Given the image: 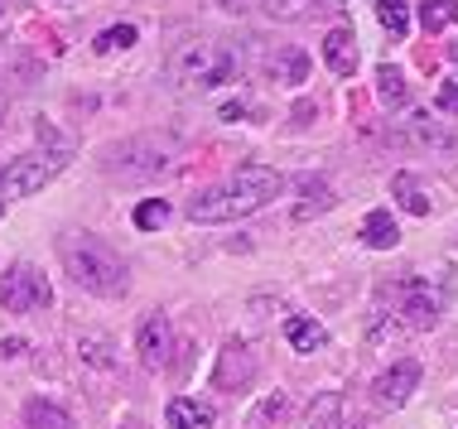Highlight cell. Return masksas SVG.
Returning a JSON list of instances; mask_svg holds the SVG:
<instances>
[{"label":"cell","mask_w":458,"mask_h":429,"mask_svg":"<svg viewBox=\"0 0 458 429\" xmlns=\"http://www.w3.org/2000/svg\"><path fill=\"white\" fill-rule=\"evenodd\" d=\"M284 193V174L280 169H266V164H242L232 179L203 189L198 198H189V217L193 223H237V217H251L261 213L270 198Z\"/></svg>","instance_id":"cell-1"},{"label":"cell","mask_w":458,"mask_h":429,"mask_svg":"<svg viewBox=\"0 0 458 429\" xmlns=\"http://www.w3.org/2000/svg\"><path fill=\"white\" fill-rule=\"evenodd\" d=\"M58 256H64V271L72 275V285L88 290V294L116 299V294H126V285H131L126 261H121L106 241L88 237V231H72V237H64V241H58Z\"/></svg>","instance_id":"cell-2"},{"label":"cell","mask_w":458,"mask_h":429,"mask_svg":"<svg viewBox=\"0 0 458 429\" xmlns=\"http://www.w3.org/2000/svg\"><path fill=\"white\" fill-rule=\"evenodd\" d=\"M237 68H242L237 48H222V44H183L169 58V72L183 88H222L227 78H237Z\"/></svg>","instance_id":"cell-3"},{"label":"cell","mask_w":458,"mask_h":429,"mask_svg":"<svg viewBox=\"0 0 458 429\" xmlns=\"http://www.w3.org/2000/svg\"><path fill=\"white\" fill-rule=\"evenodd\" d=\"M68 169V150H39V155H20L0 169V193L5 198H30L44 183H54Z\"/></svg>","instance_id":"cell-4"},{"label":"cell","mask_w":458,"mask_h":429,"mask_svg":"<svg viewBox=\"0 0 458 429\" xmlns=\"http://www.w3.org/2000/svg\"><path fill=\"white\" fill-rule=\"evenodd\" d=\"M0 304H5V314H34V309H48V304H54V285L44 280L39 265L20 261V265H10V271L0 275Z\"/></svg>","instance_id":"cell-5"},{"label":"cell","mask_w":458,"mask_h":429,"mask_svg":"<svg viewBox=\"0 0 458 429\" xmlns=\"http://www.w3.org/2000/svg\"><path fill=\"white\" fill-rule=\"evenodd\" d=\"M169 159H174L169 140H126L106 150V169H116L126 179H150L159 169H169Z\"/></svg>","instance_id":"cell-6"},{"label":"cell","mask_w":458,"mask_h":429,"mask_svg":"<svg viewBox=\"0 0 458 429\" xmlns=\"http://www.w3.org/2000/svg\"><path fill=\"white\" fill-rule=\"evenodd\" d=\"M251 382H256V352L242 338H227L217 352V366H213V386L217 391H246Z\"/></svg>","instance_id":"cell-7"},{"label":"cell","mask_w":458,"mask_h":429,"mask_svg":"<svg viewBox=\"0 0 458 429\" xmlns=\"http://www.w3.org/2000/svg\"><path fill=\"white\" fill-rule=\"evenodd\" d=\"M135 352H140L145 372L169 366V352H174V328H169L165 314H145L140 318V328H135Z\"/></svg>","instance_id":"cell-8"},{"label":"cell","mask_w":458,"mask_h":429,"mask_svg":"<svg viewBox=\"0 0 458 429\" xmlns=\"http://www.w3.org/2000/svg\"><path fill=\"white\" fill-rule=\"evenodd\" d=\"M395 314H401V328H411V333H425V328H435L439 318V294L425 285V280H411V285L401 290V304H395Z\"/></svg>","instance_id":"cell-9"},{"label":"cell","mask_w":458,"mask_h":429,"mask_svg":"<svg viewBox=\"0 0 458 429\" xmlns=\"http://www.w3.org/2000/svg\"><path fill=\"white\" fill-rule=\"evenodd\" d=\"M415 386H420V362L405 358V362H395L391 372H381L377 382H371V400H377L381 410H401Z\"/></svg>","instance_id":"cell-10"},{"label":"cell","mask_w":458,"mask_h":429,"mask_svg":"<svg viewBox=\"0 0 458 429\" xmlns=\"http://www.w3.org/2000/svg\"><path fill=\"white\" fill-rule=\"evenodd\" d=\"M324 63L333 68V78H352L357 72V34L352 29H328L324 34Z\"/></svg>","instance_id":"cell-11"},{"label":"cell","mask_w":458,"mask_h":429,"mask_svg":"<svg viewBox=\"0 0 458 429\" xmlns=\"http://www.w3.org/2000/svg\"><path fill=\"white\" fill-rule=\"evenodd\" d=\"M284 342L294 352H324L328 348V328L318 318H304V314H290L284 318Z\"/></svg>","instance_id":"cell-12"},{"label":"cell","mask_w":458,"mask_h":429,"mask_svg":"<svg viewBox=\"0 0 458 429\" xmlns=\"http://www.w3.org/2000/svg\"><path fill=\"white\" fill-rule=\"evenodd\" d=\"M165 425L169 429H213L217 415H213V406H198V400H189V396H174L169 410H165Z\"/></svg>","instance_id":"cell-13"},{"label":"cell","mask_w":458,"mask_h":429,"mask_svg":"<svg viewBox=\"0 0 458 429\" xmlns=\"http://www.w3.org/2000/svg\"><path fill=\"white\" fill-rule=\"evenodd\" d=\"M391 198L401 203L411 217H429V207H435V203H429V193H425V183H420L415 174H405V169H401V174H391Z\"/></svg>","instance_id":"cell-14"},{"label":"cell","mask_w":458,"mask_h":429,"mask_svg":"<svg viewBox=\"0 0 458 429\" xmlns=\"http://www.w3.org/2000/svg\"><path fill=\"white\" fill-rule=\"evenodd\" d=\"M362 241H367L371 251H391L395 241H401V227L391 223L386 207H371V213L362 217Z\"/></svg>","instance_id":"cell-15"},{"label":"cell","mask_w":458,"mask_h":429,"mask_svg":"<svg viewBox=\"0 0 458 429\" xmlns=\"http://www.w3.org/2000/svg\"><path fill=\"white\" fill-rule=\"evenodd\" d=\"M338 0H261L266 20H280V24H294V20H309L314 10H333Z\"/></svg>","instance_id":"cell-16"},{"label":"cell","mask_w":458,"mask_h":429,"mask_svg":"<svg viewBox=\"0 0 458 429\" xmlns=\"http://www.w3.org/2000/svg\"><path fill=\"white\" fill-rule=\"evenodd\" d=\"M333 207V189L324 179H304V189H300V203H294V223H309V217H318V213H328Z\"/></svg>","instance_id":"cell-17"},{"label":"cell","mask_w":458,"mask_h":429,"mask_svg":"<svg viewBox=\"0 0 458 429\" xmlns=\"http://www.w3.org/2000/svg\"><path fill=\"white\" fill-rule=\"evenodd\" d=\"M24 429H72V415L54 400H30L24 406Z\"/></svg>","instance_id":"cell-18"},{"label":"cell","mask_w":458,"mask_h":429,"mask_svg":"<svg viewBox=\"0 0 458 429\" xmlns=\"http://www.w3.org/2000/svg\"><path fill=\"white\" fill-rule=\"evenodd\" d=\"M266 72L276 82H304L309 78V54H304V48H284V54H276L266 63Z\"/></svg>","instance_id":"cell-19"},{"label":"cell","mask_w":458,"mask_h":429,"mask_svg":"<svg viewBox=\"0 0 458 429\" xmlns=\"http://www.w3.org/2000/svg\"><path fill=\"white\" fill-rule=\"evenodd\" d=\"M377 97L386 106H405V102H411V82H405V72L391 68V63H381L377 68Z\"/></svg>","instance_id":"cell-20"},{"label":"cell","mask_w":458,"mask_h":429,"mask_svg":"<svg viewBox=\"0 0 458 429\" xmlns=\"http://www.w3.org/2000/svg\"><path fill=\"white\" fill-rule=\"evenodd\" d=\"M420 24H425V34L458 24V0H420Z\"/></svg>","instance_id":"cell-21"},{"label":"cell","mask_w":458,"mask_h":429,"mask_svg":"<svg viewBox=\"0 0 458 429\" xmlns=\"http://www.w3.org/2000/svg\"><path fill=\"white\" fill-rule=\"evenodd\" d=\"M377 20L391 39H405V34H411V10H405V0H377Z\"/></svg>","instance_id":"cell-22"},{"label":"cell","mask_w":458,"mask_h":429,"mask_svg":"<svg viewBox=\"0 0 458 429\" xmlns=\"http://www.w3.org/2000/svg\"><path fill=\"white\" fill-rule=\"evenodd\" d=\"M78 358L88 362V366H97V372H111V366H116V358H111V342L102 333H82L78 338Z\"/></svg>","instance_id":"cell-23"},{"label":"cell","mask_w":458,"mask_h":429,"mask_svg":"<svg viewBox=\"0 0 458 429\" xmlns=\"http://www.w3.org/2000/svg\"><path fill=\"white\" fill-rule=\"evenodd\" d=\"M135 39H140V29H135V24H111V29H102L92 39V48H97V54H121V48H131Z\"/></svg>","instance_id":"cell-24"},{"label":"cell","mask_w":458,"mask_h":429,"mask_svg":"<svg viewBox=\"0 0 458 429\" xmlns=\"http://www.w3.org/2000/svg\"><path fill=\"white\" fill-rule=\"evenodd\" d=\"M165 223H169V203L165 198H145L140 207H135V227H140V231H155Z\"/></svg>","instance_id":"cell-25"},{"label":"cell","mask_w":458,"mask_h":429,"mask_svg":"<svg viewBox=\"0 0 458 429\" xmlns=\"http://www.w3.org/2000/svg\"><path fill=\"white\" fill-rule=\"evenodd\" d=\"M284 415H290V396H280V391H276V396H270L266 400V406H261V415H256V420H251V429H266L270 420H284Z\"/></svg>","instance_id":"cell-26"},{"label":"cell","mask_w":458,"mask_h":429,"mask_svg":"<svg viewBox=\"0 0 458 429\" xmlns=\"http://www.w3.org/2000/svg\"><path fill=\"white\" fill-rule=\"evenodd\" d=\"M435 102H439V112H449V116H458V82H444Z\"/></svg>","instance_id":"cell-27"},{"label":"cell","mask_w":458,"mask_h":429,"mask_svg":"<svg viewBox=\"0 0 458 429\" xmlns=\"http://www.w3.org/2000/svg\"><path fill=\"white\" fill-rule=\"evenodd\" d=\"M251 112H256L251 102H227V106H222V121H242V116H251Z\"/></svg>","instance_id":"cell-28"},{"label":"cell","mask_w":458,"mask_h":429,"mask_svg":"<svg viewBox=\"0 0 458 429\" xmlns=\"http://www.w3.org/2000/svg\"><path fill=\"white\" fill-rule=\"evenodd\" d=\"M24 348H30L24 338H5V342H0V358H20Z\"/></svg>","instance_id":"cell-29"},{"label":"cell","mask_w":458,"mask_h":429,"mask_svg":"<svg viewBox=\"0 0 458 429\" xmlns=\"http://www.w3.org/2000/svg\"><path fill=\"white\" fill-rule=\"evenodd\" d=\"M309 116H314V106H309V102L294 106V126H309Z\"/></svg>","instance_id":"cell-30"},{"label":"cell","mask_w":458,"mask_h":429,"mask_svg":"<svg viewBox=\"0 0 458 429\" xmlns=\"http://www.w3.org/2000/svg\"><path fill=\"white\" fill-rule=\"evenodd\" d=\"M217 5H222V10H232V15H237V10H251L256 0H217Z\"/></svg>","instance_id":"cell-31"},{"label":"cell","mask_w":458,"mask_h":429,"mask_svg":"<svg viewBox=\"0 0 458 429\" xmlns=\"http://www.w3.org/2000/svg\"><path fill=\"white\" fill-rule=\"evenodd\" d=\"M5 112H10V102H5V92H0V121H5Z\"/></svg>","instance_id":"cell-32"},{"label":"cell","mask_w":458,"mask_h":429,"mask_svg":"<svg viewBox=\"0 0 458 429\" xmlns=\"http://www.w3.org/2000/svg\"><path fill=\"white\" fill-rule=\"evenodd\" d=\"M449 58H454V63H458V39H454V44H449Z\"/></svg>","instance_id":"cell-33"},{"label":"cell","mask_w":458,"mask_h":429,"mask_svg":"<svg viewBox=\"0 0 458 429\" xmlns=\"http://www.w3.org/2000/svg\"><path fill=\"white\" fill-rule=\"evenodd\" d=\"M0 217H5V198H0Z\"/></svg>","instance_id":"cell-34"},{"label":"cell","mask_w":458,"mask_h":429,"mask_svg":"<svg viewBox=\"0 0 458 429\" xmlns=\"http://www.w3.org/2000/svg\"><path fill=\"white\" fill-rule=\"evenodd\" d=\"M126 429H135V425H126Z\"/></svg>","instance_id":"cell-35"}]
</instances>
